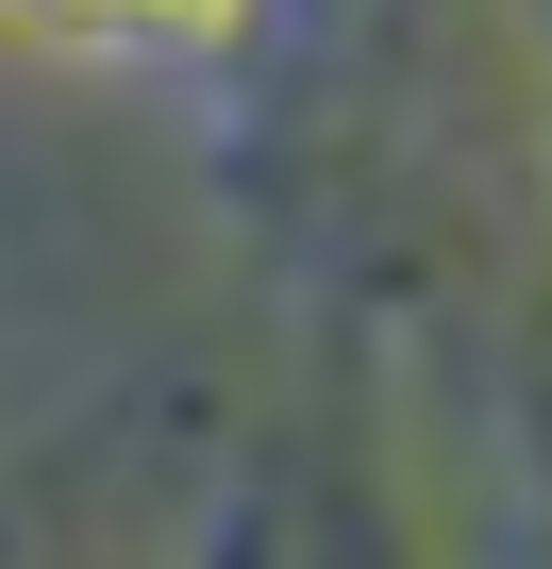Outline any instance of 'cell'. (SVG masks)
Here are the masks:
<instances>
[{"label":"cell","instance_id":"1","mask_svg":"<svg viewBox=\"0 0 552 569\" xmlns=\"http://www.w3.org/2000/svg\"><path fill=\"white\" fill-rule=\"evenodd\" d=\"M51 34H218L234 0H34Z\"/></svg>","mask_w":552,"mask_h":569}]
</instances>
